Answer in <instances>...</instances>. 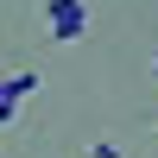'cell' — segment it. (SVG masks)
<instances>
[{
  "label": "cell",
  "mask_w": 158,
  "mask_h": 158,
  "mask_svg": "<svg viewBox=\"0 0 158 158\" xmlns=\"http://www.w3.org/2000/svg\"><path fill=\"white\" fill-rule=\"evenodd\" d=\"M51 25H57L63 38H76L82 32V6H76V0H51Z\"/></svg>",
  "instance_id": "obj_1"
}]
</instances>
